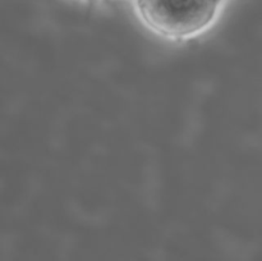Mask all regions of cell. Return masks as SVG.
I'll return each mask as SVG.
<instances>
[{
    "label": "cell",
    "instance_id": "cell-1",
    "mask_svg": "<svg viewBox=\"0 0 262 261\" xmlns=\"http://www.w3.org/2000/svg\"><path fill=\"white\" fill-rule=\"evenodd\" d=\"M223 0H136L141 19L166 37H189L209 27Z\"/></svg>",
    "mask_w": 262,
    "mask_h": 261
}]
</instances>
